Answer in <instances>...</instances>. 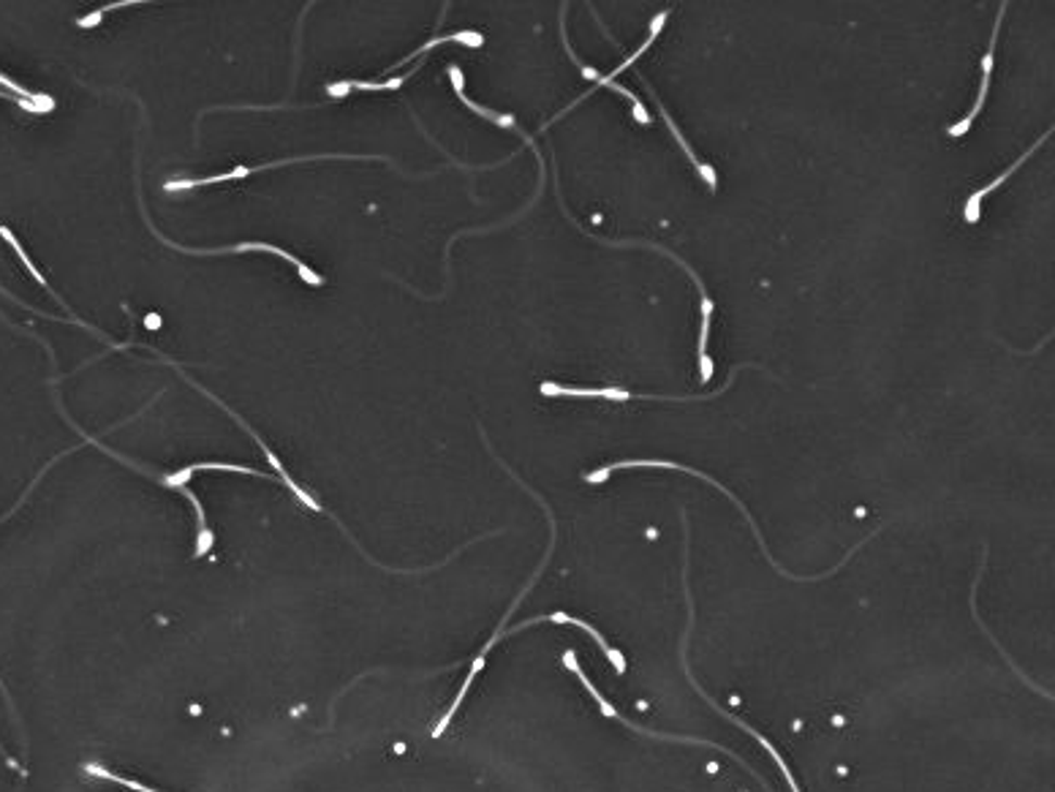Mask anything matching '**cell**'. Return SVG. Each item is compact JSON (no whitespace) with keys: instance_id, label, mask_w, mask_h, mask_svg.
Here are the masks:
<instances>
[{"instance_id":"6da1fadb","label":"cell","mask_w":1055,"mask_h":792,"mask_svg":"<svg viewBox=\"0 0 1055 792\" xmlns=\"http://www.w3.org/2000/svg\"><path fill=\"white\" fill-rule=\"evenodd\" d=\"M620 468H673V472H686V474H694V477H700V479H705V482H711V485H713V488H718V493H724V495H727V499H729V501H732V504H734V506H738V510H740V515H743V517H745V523H749V526H751V531H754V537H756V542H759V548H762V553H765V558H767V564H770V567H773V569H776V573H778V575H783V578H787V580H794V583H803V580H805V583H816V580H825V578H827V575H832V573H838V569H841V567H843V564H846V562H849V556H852V553H854V551H859V548H863V545H865V542H870V537H876V535H879V531H870V537H868V540H863V542H857V545H854V548H852V551H849V553H846V556H843V562H838V564H836V567H832V569H830V573H827V575H814V578H797V575H789V573H783V569H781V567H778V564H776V558H773V556H770V553H767V545H765V540H762V531H759V528H756V523H754V517H751V512H749V510H745V506H743V501H740V499H738V495H734V493H732V490H729V488H724V485H721V482H718V479H713V477H707V474H705V472H696V468H691V466H683V463H675V461H656V457H640V461H631V457H629V461H618V463H610V466H602V468H596V472H591V474H582V479H586V482H588V485H602V482H604V479H607V477H610V474H613V472H620Z\"/></svg>"},{"instance_id":"7a4b0ae2","label":"cell","mask_w":1055,"mask_h":792,"mask_svg":"<svg viewBox=\"0 0 1055 792\" xmlns=\"http://www.w3.org/2000/svg\"><path fill=\"white\" fill-rule=\"evenodd\" d=\"M683 591H686V605H689V624H686V632H683V643H680V662H683V667H686V676H689V681H691V683H694V689H696V692H700V694H702V697H705V700H707V703H711V705H713V708H716V711H718V716H724V719H729V721H732V725H738V727H740V730H745V732H749V736H754V738H756V741H759V743H762V749H765V752H767V754H770V757H773V759H776V763H778V768H781V774H783V779H787V784H789V790H792V792H800V787H797V781H794V776H792V770H789V765H787V759H783V757H781V754H778V749H776V746H773V743H770V741H767V738H765V736H762V732H756V730H754V727H751V725H749V721H743V719H740V716H734V714H729V711H727V708H721V705H718V703H716V700H713V697H711V694H707V692H705V689H702V687H700V683H696V678H694V676H691V670H689V662H686V651H689V638H691V629H694V600H691V591H689V545H686V556H683Z\"/></svg>"},{"instance_id":"3957f363","label":"cell","mask_w":1055,"mask_h":792,"mask_svg":"<svg viewBox=\"0 0 1055 792\" xmlns=\"http://www.w3.org/2000/svg\"><path fill=\"white\" fill-rule=\"evenodd\" d=\"M740 368H756V365H740ZM740 368H734L732 374H729L727 385H724L718 392H713V395H689V398L648 395V392H631V390H626V387H564V385H555V381H544V385L539 387V392H542V395H548V398H607V401H618V403H624V401H669V403L713 401V398L724 395V392L729 390V385H732L734 376L740 374Z\"/></svg>"},{"instance_id":"277c9868","label":"cell","mask_w":1055,"mask_h":792,"mask_svg":"<svg viewBox=\"0 0 1055 792\" xmlns=\"http://www.w3.org/2000/svg\"><path fill=\"white\" fill-rule=\"evenodd\" d=\"M1006 9H1009V3H1001L999 14H995V28H993V34H990L988 52H984V58H982V83H979V96H977V101H974V106H971V110H968V115H966V117H960V121H957V123H952V126L946 128V134H950L952 139H960V137H966L968 131H971V126H974V123H977L979 112H982L984 101H988V93H990V79H993V66H995V41H999L1001 23H1004V14H1006Z\"/></svg>"},{"instance_id":"5b68a950","label":"cell","mask_w":1055,"mask_h":792,"mask_svg":"<svg viewBox=\"0 0 1055 792\" xmlns=\"http://www.w3.org/2000/svg\"><path fill=\"white\" fill-rule=\"evenodd\" d=\"M150 229H153V226H150ZM153 235H159V231L153 229ZM159 240L166 242V246L175 248V251H180V253H204V256H213V253H235V251H267V253H275V256H284L286 262L294 264L302 281L313 284V287H322V284H324V278L318 276V273H313L305 262H300L297 256H291V253L284 251V248L269 246V242H240V246H229V248H186V246H177V242L166 240V237H161V235H159Z\"/></svg>"},{"instance_id":"8992f818","label":"cell","mask_w":1055,"mask_h":792,"mask_svg":"<svg viewBox=\"0 0 1055 792\" xmlns=\"http://www.w3.org/2000/svg\"><path fill=\"white\" fill-rule=\"evenodd\" d=\"M542 621H553V624H572V627H577V629H582V632H588V634H591L593 640H596V645H599V649L604 651V656H607V659L613 662L615 672H620V676H624V672H626V659H624V654H620L618 649H613V645H610L607 640H604V634L599 632L596 627H591V624H588V621H582V618L569 616V613H553V616L528 618V621L517 624V627H512V629H508V632H503V634H501V640H503V638H508V634H517V632H523V629L533 627V624H542ZM501 640H498V643H501Z\"/></svg>"},{"instance_id":"52a82bcc","label":"cell","mask_w":1055,"mask_h":792,"mask_svg":"<svg viewBox=\"0 0 1055 792\" xmlns=\"http://www.w3.org/2000/svg\"><path fill=\"white\" fill-rule=\"evenodd\" d=\"M1050 137H1053V128H1047V134H1044V137H1039V139H1037V142H1033V144H1031V148H1028V150H1026V153H1022V155H1020V159H1017V161H1015V164H1012V166H1009V169H1004V172H1001V175H999V177H993V180H990V183H988V186H982V188H977V191H974V193H971V197H968V199H966V204H963V218H966V224H971V226H974V224H979V218H982V202H984V197H990V193H993V191H995V188H1001V186H1004V183H1006V180H1009V177H1012V175H1015V172H1017V169H1020V166H1022V164H1026V161H1028V159H1031V155H1033V153H1037V150H1039V148H1042V144H1044V142H1047V139H1050Z\"/></svg>"},{"instance_id":"ba28073f","label":"cell","mask_w":1055,"mask_h":792,"mask_svg":"<svg viewBox=\"0 0 1055 792\" xmlns=\"http://www.w3.org/2000/svg\"><path fill=\"white\" fill-rule=\"evenodd\" d=\"M642 85H645V88H648V93H651V99H653V104H656V106H658V112H662V117H664V123H667V128H669V134H673V137H675V142H678V144H680V150H683V153H686V155H689V161H691V164H694V169H696V172H700V175H702V177H705V183H707V188H711V191H718V175H716V169H713V166H711V164H705V161H700V155H696V153H694V150H691V144H689V139H686V137H683V134H680V128H678V126H675V121H673V117H669V112H667V106H664V104H662V99H658V96H656V93H653V88H651V85H648V79H645V77H642Z\"/></svg>"},{"instance_id":"9c48e42d","label":"cell","mask_w":1055,"mask_h":792,"mask_svg":"<svg viewBox=\"0 0 1055 792\" xmlns=\"http://www.w3.org/2000/svg\"><path fill=\"white\" fill-rule=\"evenodd\" d=\"M0 237H3V240H7V242H9V246H12V248H14V253H17V256H20V262H23V264H25V267H28V273H30V276H34V278H36V284H41V287H45V289H47V292H52V289H50V284H47V278H45V276H41V273H39V271H36V264H34V262H30V256H28V253H25V248H23V246H20V240H17V237H14V235H12V229H9V226H0ZM52 298H55V300H58V303H61V305H63V309H66V311H68V305H66V303H63V300H61V298H58V292H52Z\"/></svg>"},{"instance_id":"30bf717a","label":"cell","mask_w":1055,"mask_h":792,"mask_svg":"<svg viewBox=\"0 0 1055 792\" xmlns=\"http://www.w3.org/2000/svg\"><path fill=\"white\" fill-rule=\"evenodd\" d=\"M0 85L7 90H12V93H17V99H25V101H30V104H36L39 106L41 112H50L52 106H55V101L50 99V96H45V93H30V90H25V88H20L14 79H9L7 74H0Z\"/></svg>"},{"instance_id":"8fae6325","label":"cell","mask_w":1055,"mask_h":792,"mask_svg":"<svg viewBox=\"0 0 1055 792\" xmlns=\"http://www.w3.org/2000/svg\"><path fill=\"white\" fill-rule=\"evenodd\" d=\"M188 468H191V474L204 472V468H208V472H210V468H215V472H237V474H253V477H267V474L256 472V468H251V466H231V463H193V466H188Z\"/></svg>"},{"instance_id":"7c38bea8","label":"cell","mask_w":1055,"mask_h":792,"mask_svg":"<svg viewBox=\"0 0 1055 792\" xmlns=\"http://www.w3.org/2000/svg\"><path fill=\"white\" fill-rule=\"evenodd\" d=\"M101 17H104V9H99V12L88 14V17H79L77 25H79V28H96V25L101 23Z\"/></svg>"},{"instance_id":"4fadbf2b","label":"cell","mask_w":1055,"mask_h":792,"mask_svg":"<svg viewBox=\"0 0 1055 792\" xmlns=\"http://www.w3.org/2000/svg\"><path fill=\"white\" fill-rule=\"evenodd\" d=\"M349 90H351L349 88V79H346V83H338V85H327V93L335 96V99H343V96L349 93Z\"/></svg>"},{"instance_id":"5bb4252c","label":"cell","mask_w":1055,"mask_h":792,"mask_svg":"<svg viewBox=\"0 0 1055 792\" xmlns=\"http://www.w3.org/2000/svg\"><path fill=\"white\" fill-rule=\"evenodd\" d=\"M974 616H977V613H974ZM977 624H979V629H982V632H984V634H988V638H990V632H988V627H984V624H982V621H979V618H977ZM993 645H995V649H999V651H1001V645H999V643H995V640H993ZM1001 654H1004V651H1001ZM1004 656H1006V654H1004ZM1006 662H1009V665H1012V667H1015V662H1012V659H1009V656H1006Z\"/></svg>"},{"instance_id":"9a60e30c","label":"cell","mask_w":1055,"mask_h":792,"mask_svg":"<svg viewBox=\"0 0 1055 792\" xmlns=\"http://www.w3.org/2000/svg\"><path fill=\"white\" fill-rule=\"evenodd\" d=\"M145 325L150 327V330H155V327H161V316H155V314H150L148 319H145Z\"/></svg>"}]
</instances>
